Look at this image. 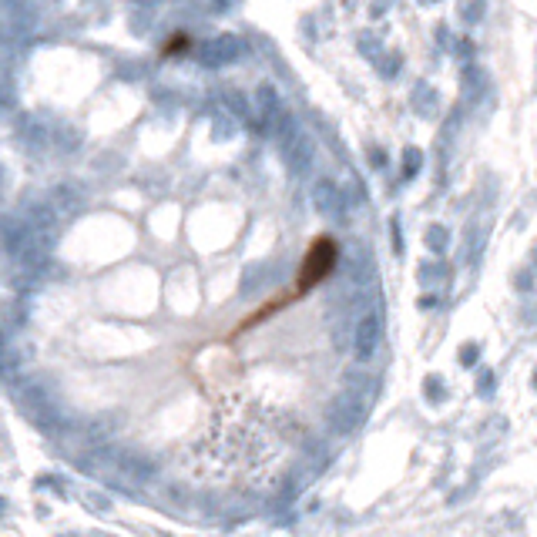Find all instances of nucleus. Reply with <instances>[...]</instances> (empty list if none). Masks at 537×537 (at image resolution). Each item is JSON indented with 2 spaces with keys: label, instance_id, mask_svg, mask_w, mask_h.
<instances>
[{
  "label": "nucleus",
  "instance_id": "nucleus-1",
  "mask_svg": "<svg viewBox=\"0 0 537 537\" xmlns=\"http://www.w3.org/2000/svg\"><path fill=\"white\" fill-rule=\"evenodd\" d=\"M276 134H279L282 158H285L289 172H292V175H303V172H309V165H312V141H309L306 131L299 128L292 118H279Z\"/></svg>",
  "mask_w": 537,
  "mask_h": 537
},
{
  "label": "nucleus",
  "instance_id": "nucleus-2",
  "mask_svg": "<svg viewBox=\"0 0 537 537\" xmlns=\"http://www.w3.org/2000/svg\"><path fill=\"white\" fill-rule=\"evenodd\" d=\"M312 205H316V212H319L323 219H330L333 225H343V222L349 219L346 195H343V188L330 179H323V181L312 185Z\"/></svg>",
  "mask_w": 537,
  "mask_h": 537
},
{
  "label": "nucleus",
  "instance_id": "nucleus-3",
  "mask_svg": "<svg viewBox=\"0 0 537 537\" xmlns=\"http://www.w3.org/2000/svg\"><path fill=\"white\" fill-rule=\"evenodd\" d=\"M333 262H336V245L330 239H316L312 249H309V256H306V265H303V272H299V289H309V285L323 282L330 276Z\"/></svg>",
  "mask_w": 537,
  "mask_h": 537
},
{
  "label": "nucleus",
  "instance_id": "nucleus-4",
  "mask_svg": "<svg viewBox=\"0 0 537 537\" xmlns=\"http://www.w3.org/2000/svg\"><path fill=\"white\" fill-rule=\"evenodd\" d=\"M380 339H383V323H380V312L369 309L356 319V330H353V349L359 359H369L380 349Z\"/></svg>",
  "mask_w": 537,
  "mask_h": 537
},
{
  "label": "nucleus",
  "instance_id": "nucleus-5",
  "mask_svg": "<svg viewBox=\"0 0 537 537\" xmlns=\"http://www.w3.org/2000/svg\"><path fill=\"white\" fill-rule=\"evenodd\" d=\"M463 84H467V91H470V94H480V91H484V71H480V68H467V71H463Z\"/></svg>",
  "mask_w": 537,
  "mask_h": 537
},
{
  "label": "nucleus",
  "instance_id": "nucleus-6",
  "mask_svg": "<svg viewBox=\"0 0 537 537\" xmlns=\"http://www.w3.org/2000/svg\"><path fill=\"white\" fill-rule=\"evenodd\" d=\"M259 98H262V108H265V114H269V118H276V114H279V94H276L272 88H262V91H259Z\"/></svg>",
  "mask_w": 537,
  "mask_h": 537
},
{
  "label": "nucleus",
  "instance_id": "nucleus-7",
  "mask_svg": "<svg viewBox=\"0 0 537 537\" xmlns=\"http://www.w3.org/2000/svg\"><path fill=\"white\" fill-rule=\"evenodd\" d=\"M420 165H423V158H420V152H416V148H409V152H407V158H403V175H407V179H413V175L420 172Z\"/></svg>",
  "mask_w": 537,
  "mask_h": 537
},
{
  "label": "nucleus",
  "instance_id": "nucleus-8",
  "mask_svg": "<svg viewBox=\"0 0 537 537\" xmlns=\"http://www.w3.org/2000/svg\"><path fill=\"white\" fill-rule=\"evenodd\" d=\"M212 57H215V61L235 57V44H232V41H215V44H212Z\"/></svg>",
  "mask_w": 537,
  "mask_h": 537
},
{
  "label": "nucleus",
  "instance_id": "nucleus-9",
  "mask_svg": "<svg viewBox=\"0 0 537 537\" xmlns=\"http://www.w3.org/2000/svg\"><path fill=\"white\" fill-rule=\"evenodd\" d=\"M427 242H430L434 249H443V245H447V229H443V225H434V229L427 232Z\"/></svg>",
  "mask_w": 537,
  "mask_h": 537
}]
</instances>
